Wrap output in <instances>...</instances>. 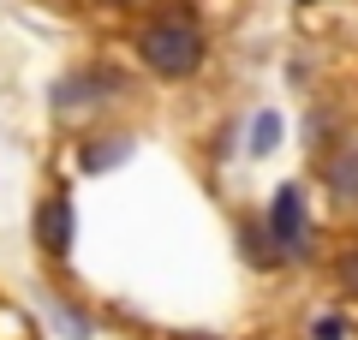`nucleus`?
Wrapping results in <instances>:
<instances>
[{
  "label": "nucleus",
  "mask_w": 358,
  "mask_h": 340,
  "mask_svg": "<svg viewBox=\"0 0 358 340\" xmlns=\"http://www.w3.org/2000/svg\"><path fill=\"white\" fill-rule=\"evenodd\" d=\"M203 30L179 24V18H162V24L138 30V60L150 66L155 78H167V84H179V78H197L203 72Z\"/></svg>",
  "instance_id": "nucleus-1"
},
{
  "label": "nucleus",
  "mask_w": 358,
  "mask_h": 340,
  "mask_svg": "<svg viewBox=\"0 0 358 340\" xmlns=\"http://www.w3.org/2000/svg\"><path fill=\"white\" fill-rule=\"evenodd\" d=\"M268 245L281 257H305L310 251V209H305V185H281L268 197V221H263Z\"/></svg>",
  "instance_id": "nucleus-2"
},
{
  "label": "nucleus",
  "mask_w": 358,
  "mask_h": 340,
  "mask_svg": "<svg viewBox=\"0 0 358 340\" xmlns=\"http://www.w3.org/2000/svg\"><path fill=\"white\" fill-rule=\"evenodd\" d=\"M120 90H126V78H120V72H78V78H66V84H54V108L72 120V113H84L90 101L120 96Z\"/></svg>",
  "instance_id": "nucleus-3"
},
{
  "label": "nucleus",
  "mask_w": 358,
  "mask_h": 340,
  "mask_svg": "<svg viewBox=\"0 0 358 340\" xmlns=\"http://www.w3.org/2000/svg\"><path fill=\"white\" fill-rule=\"evenodd\" d=\"M36 239H42V251H48V257H72V197H66V191L42 197Z\"/></svg>",
  "instance_id": "nucleus-4"
},
{
  "label": "nucleus",
  "mask_w": 358,
  "mask_h": 340,
  "mask_svg": "<svg viewBox=\"0 0 358 340\" xmlns=\"http://www.w3.org/2000/svg\"><path fill=\"white\" fill-rule=\"evenodd\" d=\"M322 179H329V191L341 203H358V150H334V162L322 167Z\"/></svg>",
  "instance_id": "nucleus-5"
},
{
  "label": "nucleus",
  "mask_w": 358,
  "mask_h": 340,
  "mask_svg": "<svg viewBox=\"0 0 358 340\" xmlns=\"http://www.w3.org/2000/svg\"><path fill=\"white\" fill-rule=\"evenodd\" d=\"M131 150H138L131 138H108V143H90V150H84V167H90V173H102V167H114L120 155H131Z\"/></svg>",
  "instance_id": "nucleus-6"
},
{
  "label": "nucleus",
  "mask_w": 358,
  "mask_h": 340,
  "mask_svg": "<svg viewBox=\"0 0 358 340\" xmlns=\"http://www.w3.org/2000/svg\"><path fill=\"white\" fill-rule=\"evenodd\" d=\"M275 143H281V113H257V120H251V155H268V150H275Z\"/></svg>",
  "instance_id": "nucleus-7"
},
{
  "label": "nucleus",
  "mask_w": 358,
  "mask_h": 340,
  "mask_svg": "<svg viewBox=\"0 0 358 340\" xmlns=\"http://www.w3.org/2000/svg\"><path fill=\"white\" fill-rule=\"evenodd\" d=\"M334 275H341V292H352V299H358V245H346V251L334 257Z\"/></svg>",
  "instance_id": "nucleus-8"
},
{
  "label": "nucleus",
  "mask_w": 358,
  "mask_h": 340,
  "mask_svg": "<svg viewBox=\"0 0 358 340\" xmlns=\"http://www.w3.org/2000/svg\"><path fill=\"white\" fill-rule=\"evenodd\" d=\"M310 340H346V316H317L310 323Z\"/></svg>",
  "instance_id": "nucleus-9"
},
{
  "label": "nucleus",
  "mask_w": 358,
  "mask_h": 340,
  "mask_svg": "<svg viewBox=\"0 0 358 340\" xmlns=\"http://www.w3.org/2000/svg\"><path fill=\"white\" fill-rule=\"evenodd\" d=\"M173 340H215V334H173Z\"/></svg>",
  "instance_id": "nucleus-10"
},
{
  "label": "nucleus",
  "mask_w": 358,
  "mask_h": 340,
  "mask_svg": "<svg viewBox=\"0 0 358 340\" xmlns=\"http://www.w3.org/2000/svg\"><path fill=\"white\" fill-rule=\"evenodd\" d=\"M305 6H310V0H305Z\"/></svg>",
  "instance_id": "nucleus-11"
}]
</instances>
